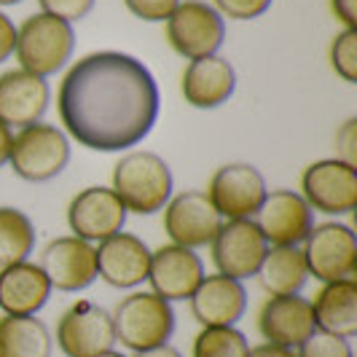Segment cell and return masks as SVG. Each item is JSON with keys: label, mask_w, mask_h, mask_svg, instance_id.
<instances>
[{"label": "cell", "mask_w": 357, "mask_h": 357, "mask_svg": "<svg viewBox=\"0 0 357 357\" xmlns=\"http://www.w3.org/2000/svg\"><path fill=\"white\" fill-rule=\"evenodd\" d=\"M59 119L91 151L137 145L159 119V86L140 59L121 52H94L73 65L59 86Z\"/></svg>", "instance_id": "cell-1"}, {"label": "cell", "mask_w": 357, "mask_h": 357, "mask_svg": "<svg viewBox=\"0 0 357 357\" xmlns=\"http://www.w3.org/2000/svg\"><path fill=\"white\" fill-rule=\"evenodd\" d=\"M113 194L126 213L153 215L172 197V172L167 161L151 151H132L113 169Z\"/></svg>", "instance_id": "cell-2"}, {"label": "cell", "mask_w": 357, "mask_h": 357, "mask_svg": "<svg viewBox=\"0 0 357 357\" xmlns=\"http://www.w3.org/2000/svg\"><path fill=\"white\" fill-rule=\"evenodd\" d=\"M110 317H113L116 341H121L132 352L161 347L175 331V312L169 301H164L156 293L126 296L124 301H119Z\"/></svg>", "instance_id": "cell-3"}, {"label": "cell", "mask_w": 357, "mask_h": 357, "mask_svg": "<svg viewBox=\"0 0 357 357\" xmlns=\"http://www.w3.org/2000/svg\"><path fill=\"white\" fill-rule=\"evenodd\" d=\"M75 38L68 22L49 14H36L22 22L17 30V56L22 70L46 78L56 73L73 54Z\"/></svg>", "instance_id": "cell-4"}, {"label": "cell", "mask_w": 357, "mask_h": 357, "mask_svg": "<svg viewBox=\"0 0 357 357\" xmlns=\"http://www.w3.org/2000/svg\"><path fill=\"white\" fill-rule=\"evenodd\" d=\"M11 169L22 180L30 183H46L56 178L68 161H70V145L68 137L52 124H30L24 126L11 143Z\"/></svg>", "instance_id": "cell-5"}, {"label": "cell", "mask_w": 357, "mask_h": 357, "mask_svg": "<svg viewBox=\"0 0 357 357\" xmlns=\"http://www.w3.org/2000/svg\"><path fill=\"white\" fill-rule=\"evenodd\" d=\"M223 36H226V27H223L220 14L202 0L178 3L175 11L167 19L169 46L185 59L213 56L220 49Z\"/></svg>", "instance_id": "cell-6"}, {"label": "cell", "mask_w": 357, "mask_h": 357, "mask_svg": "<svg viewBox=\"0 0 357 357\" xmlns=\"http://www.w3.org/2000/svg\"><path fill=\"white\" fill-rule=\"evenodd\" d=\"M304 261L314 280L333 282L347 280L357 268L355 231L344 223H320L312 226L304 239Z\"/></svg>", "instance_id": "cell-7"}, {"label": "cell", "mask_w": 357, "mask_h": 357, "mask_svg": "<svg viewBox=\"0 0 357 357\" xmlns=\"http://www.w3.org/2000/svg\"><path fill=\"white\" fill-rule=\"evenodd\" d=\"M113 344H116L113 317L102 306L91 301H75L59 317L56 347L65 352V357H100L110 352Z\"/></svg>", "instance_id": "cell-8"}, {"label": "cell", "mask_w": 357, "mask_h": 357, "mask_svg": "<svg viewBox=\"0 0 357 357\" xmlns=\"http://www.w3.org/2000/svg\"><path fill=\"white\" fill-rule=\"evenodd\" d=\"M304 202L325 215H347L357 207V169L341 159L309 164L301 175Z\"/></svg>", "instance_id": "cell-9"}, {"label": "cell", "mask_w": 357, "mask_h": 357, "mask_svg": "<svg viewBox=\"0 0 357 357\" xmlns=\"http://www.w3.org/2000/svg\"><path fill=\"white\" fill-rule=\"evenodd\" d=\"M258 231L264 234L266 245L271 248H296L306 239V234L314 226L312 207L296 191H271L264 197L258 213L252 215Z\"/></svg>", "instance_id": "cell-10"}, {"label": "cell", "mask_w": 357, "mask_h": 357, "mask_svg": "<svg viewBox=\"0 0 357 357\" xmlns=\"http://www.w3.org/2000/svg\"><path fill=\"white\" fill-rule=\"evenodd\" d=\"M266 250V239L252 223V218L229 220L213 239V264L218 274L242 282L248 277H255Z\"/></svg>", "instance_id": "cell-11"}, {"label": "cell", "mask_w": 357, "mask_h": 357, "mask_svg": "<svg viewBox=\"0 0 357 357\" xmlns=\"http://www.w3.org/2000/svg\"><path fill=\"white\" fill-rule=\"evenodd\" d=\"M220 226H223V218L204 191H183L172 202H167L164 231L169 234L172 245L188 248V250L213 245Z\"/></svg>", "instance_id": "cell-12"}, {"label": "cell", "mask_w": 357, "mask_h": 357, "mask_svg": "<svg viewBox=\"0 0 357 357\" xmlns=\"http://www.w3.org/2000/svg\"><path fill=\"white\" fill-rule=\"evenodd\" d=\"M266 194V180L250 164L220 167L207 188V199L213 202V207L220 213V218H229V220L252 218Z\"/></svg>", "instance_id": "cell-13"}, {"label": "cell", "mask_w": 357, "mask_h": 357, "mask_svg": "<svg viewBox=\"0 0 357 357\" xmlns=\"http://www.w3.org/2000/svg\"><path fill=\"white\" fill-rule=\"evenodd\" d=\"M40 271L62 293H78L97 280V252L78 236H56L40 252Z\"/></svg>", "instance_id": "cell-14"}, {"label": "cell", "mask_w": 357, "mask_h": 357, "mask_svg": "<svg viewBox=\"0 0 357 357\" xmlns=\"http://www.w3.org/2000/svg\"><path fill=\"white\" fill-rule=\"evenodd\" d=\"M68 223L73 236L84 242H102L124 229L126 207L113 194V188L91 185L73 197L68 207Z\"/></svg>", "instance_id": "cell-15"}, {"label": "cell", "mask_w": 357, "mask_h": 357, "mask_svg": "<svg viewBox=\"0 0 357 357\" xmlns=\"http://www.w3.org/2000/svg\"><path fill=\"white\" fill-rule=\"evenodd\" d=\"M204 280V264L194 250L180 245H164L151 252L148 282L151 293L161 296L164 301H185Z\"/></svg>", "instance_id": "cell-16"}, {"label": "cell", "mask_w": 357, "mask_h": 357, "mask_svg": "<svg viewBox=\"0 0 357 357\" xmlns=\"http://www.w3.org/2000/svg\"><path fill=\"white\" fill-rule=\"evenodd\" d=\"M94 252H97V277H102L110 287L126 290L148 280L151 250L140 236L119 231L102 239Z\"/></svg>", "instance_id": "cell-17"}, {"label": "cell", "mask_w": 357, "mask_h": 357, "mask_svg": "<svg viewBox=\"0 0 357 357\" xmlns=\"http://www.w3.org/2000/svg\"><path fill=\"white\" fill-rule=\"evenodd\" d=\"M258 331L266 339V344L298 349L317 331L312 301H306L304 296H271L261 306Z\"/></svg>", "instance_id": "cell-18"}, {"label": "cell", "mask_w": 357, "mask_h": 357, "mask_svg": "<svg viewBox=\"0 0 357 357\" xmlns=\"http://www.w3.org/2000/svg\"><path fill=\"white\" fill-rule=\"evenodd\" d=\"M188 301L191 314L202 328H229L242 320L248 309V293L239 280L213 274L199 282Z\"/></svg>", "instance_id": "cell-19"}, {"label": "cell", "mask_w": 357, "mask_h": 357, "mask_svg": "<svg viewBox=\"0 0 357 357\" xmlns=\"http://www.w3.org/2000/svg\"><path fill=\"white\" fill-rule=\"evenodd\" d=\"M49 107V84L27 70H8L0 75V121L8 126L38 124Z\"/></svg>", "instance_id": "cell-20"}, {"label": "cell", "mask_w": 357, "mask_h": 357, "mask_svg": "<svg viewBox=\"0 0 357 357\" xmlns=\"http://www.w3.org/2000/svg\"><path fill=\"white\" fill-rule=\"evenodd\" d=\"M236 89V73L231 62L223 56H202L191 59L183 73V97L185 102L202 110L223 105Z\"/></svg>", "instance_id": "cell-21"}, {"label": "cell", "mask_w": 357, "mask_h": 357, "mask_svg": "<svg viewBox=\"0 0 357 357\" xmlns=\"http://www.w3.org/2000/svg\"><path fill=\"white\" fill-rule=\"evenodd\" d=\"M52 296V285L38 264L22 261L0 268V309L14 317H33Z\"/></svg>", "instance_id": "cell-22"}, {"label": "cell", "mask_w": 357, "mask_h": 357, "mask_svg": "<svg viewBox=\"0 0 357 357\" xmlns=\"http://www.w3.org/2000/svg\"><path fill=\"white\" fill-rule=\"evenodd\" d=\"M314 328L320 333L352 339L357 333V282L352 277L322 282L314 296Z\"/></svg>", "instance_id": "cell-23"}, {"label": "cell", "mask_w": 357, "mask_h": 357, "mask_svg": "<svg viewBox=\"0 0 357 357\" xmlns=\"http://www.w3.org/2000/svg\"><path fill=\"white\" fill-rule=\"evenodd\" d=\"M268 296H298L309 280L304 252L298 248H271L255 271Z\"/></svg>", "instance_id": "cell-24"}, {"label": "cell", "mask_w": 357, "mask_h": 357, "mask_svg": "<svg viewBox=\"0 0 357 357\" xmlns=\"http://www.w3.org/2000/svg\"><path fill=\"white\" fill-rule=\"evenodd\" d=\"M52 336L49 328L33 317L6 314L0 320V357H49Z\"/></svg>", "instance_id": "cell-25"}, {"label": "cell", "mask_w": 357, "mask_h": 357, "mask_svg": "<svg viewBox=\"0 0 357 357\" xmlns=\"http://www.w3.org/2000/svg\"><path fill=\"white\" fill-rule=\"evenodd\" d=\"M36 250L33 220L14 207H0V268L14 266Z\"/></svg>", "instance_id": "cell-26"}, {"label": "cell", "mask_w": 357, "mask_h": 357, "mask_svg": "<svg viewBox=\"0 0 357 357\" xmlns=\"http://www.w3.org/2000/svg\"><path fill=\"white\" fill-rule=\"evenodd\" d=\"M250 344L242 331L229 328H202L194 339V357H248Z\"/></svg>", "instance_id": "cell-27"}, {"label": "cell", "mask_w": 357, "mask_h": 357, "mask_svg": "<svg viewBox=\"0 0 357 357\" xmlns=\"http://www.w3.org/2000/svg\"><path fill=\"white\" fill-rule=\"evenodd\" d=\"M331 65L347 84H357V30H344L331 46Z\"/></svg>", "instance_id": "cell-28"}, {"label": "cell", "mask_w": 357, "mask_h": 357, "mask_svg": "<svg viewBox=\"0 0 357 357\" xmlns=\"http://www.w3.org/2000/svg\"><path fill=\"white\" fill-rule=\"evenodd\" d=\"M296 357H355V352H352L349 339H341V336H331V333L314 331V333L298 347Z\"/></svg>", "instance_id": "cell-29"}, {"label": "cell", "mask_w": 357, "mask_h": 357, "mask_svg": "<svg viewBox=\"0 0 357 357\" xmlns=\"http://www.w3.org/2000/svg\"><path fill=\"white\" fill-rule=\"evenodd\" d=\"M38 3H40L43 14L62 19L68 24L84 19L91 11V6H94V0H38Z\"/></svg>", "instance_id": "cell-30"}, {"label": "cell", "mask_w": 357, "mask_h": 357, "mask_svg": "<svg viewBox=\"0 0 357 357\" xmlns=\"http://www.w3.org/2000/svg\"><path fill=\"white\" fill-rule=\"evenodd\" d=\"M124 3L135 17L145 19V22H164V19H169L180 0H124Z\"/></svg>", "instance_id": "cell-31"}, {"label": "cell", "mask_w": 357, "mask_h": 357, "mask_svg": "<svg viewBox=\"0 0 357 357\" xmlns=\"http://www.w3.org/2000/svg\"><path fill=\"white\" fill-rule=\"evenodd\" d=\"M215 6L231 19H255L271 6V0H215Z\"/></svg>", "instance_id": "cell-32"}, {"label": "cell", "mask_w": 357, "mask_h": 357, "mask_svg": "<svg viewBox=\"0 0 357 357\" xmlns=\"http://www.w3.org/2000/svg\"><path fill=\"white\" fill-rule=\"evenodd\" d=\"M336 159L347 161V164H357V119H347L341 129L336 132Z\"/></svg>", "instance_id": "cell-33"}, {"label": "cell", "mask_w": 357, "mask_h": 357, "mask_svg": "<svg viewBox=\"0 0 357 357\" xmlns=\"http://www.w3.org/2000/svg\"><path fill=\"white\" fill-rule=\"evenodd\" d=\"M14 49H17V27L6 14H0V62H6Z\"/></svg>", "instance_id": "cell-34"}, {"label": "cell", "mask_w": 357, "mask_h": 357, "mask_svg": "<svg viewBox=\"0 0 357 357\" xmlns=\"http://www.w3.org/2000/svg\"><path fill=\"white\" fill-rule=\"evenodd\" d=\"M333 11L347 30H357V0H333Z\"/></svg>", "instance_id": "cell-35"}, {"label": "cell", "mask_w": 357, "mask_h": 357, "mask_svg": "<svg viewBox=\"0 0 357 357\" xmlns=\"http://www.w3.org/2000/svg\"><path fill=\"white\" fill-rule=\"evenodd\" d=\"M248 357H296V349H287V347H277V344H261V347H252Z\"/></svg>", "instance_id": "cell-36"}, {"label": "cell", "mask_w": 357, "mask_h": 357, "mask_svg": "<svg viewBox=\"0 0 357 357\" xmlns=\"http://www.w3.org/2000/svg\"><path fill=\"white\" fill-rule=\"evenodd\" d=\"M11 143H14V135L11 129L0 121V167L8 161V153H11Z\"/></svg>", "instance_id": "cell-37"}, {"label": "cell", "mask_w": 357, "mask_h": 357, "mask_svg": "<svg viewBox=\"0 0 357 357\" xmlns=\"http://www.w3.org/2000/svg\"><path fill=\"white\" fill-rule=\"evenodd\" d=\"M135 357H183L169 344H161V347H153V349H143V352H135Z\"/></svg>", "instance_id": "cell-38"}, {"label": "cell", "mask_w": 357, "mask_h": 357, "mask_svg": "<svg viewBox=\"0 0 357 357\" xmlns=\"http://www.w3.org/2000/svg\"><path fill=\"white\" fill-rule=\"evenodd\" d=\"M100 357H126V355H121V352H113V349H110V352H105V355H100Z\"/></svg>", "instance_id": "cell-39"}, {"label": "cell", "mask_w": 357, "mask_h": 357, "mask_svg": "<svg viewBox=\"0 0 357 357\" xmlns=\"http://www.w3.org/2000/svg\"><path fill=\"white\" fill-rule=\"evenodd\" d=\"M14 3H22V0H0V6H14Z\"/></svg>", "instance_id": "cell-40"}]
</instances>
